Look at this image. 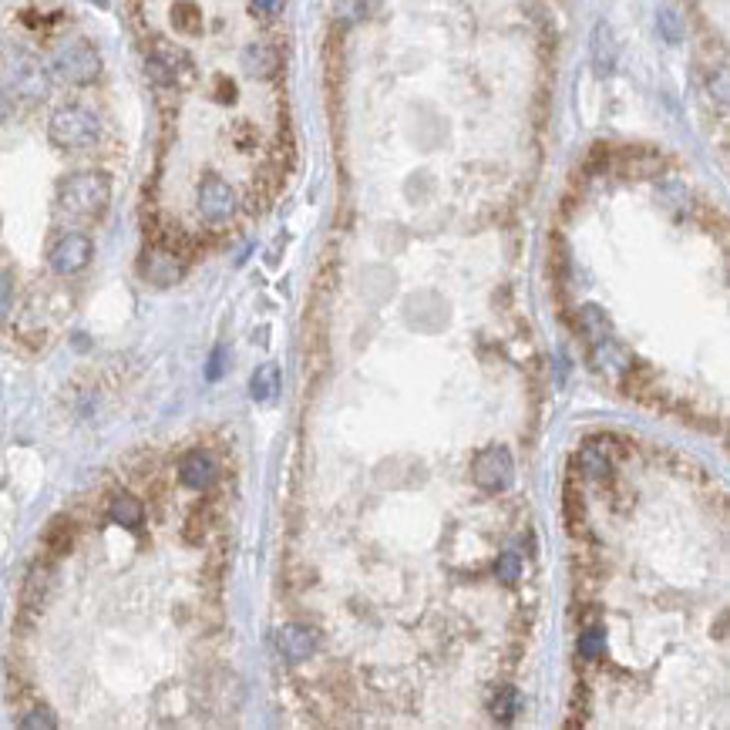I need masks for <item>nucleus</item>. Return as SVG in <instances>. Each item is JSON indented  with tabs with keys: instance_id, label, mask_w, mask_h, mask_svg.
I'll list each match as a JSON object with an SVG mask.
<instances>
[{
	"instance_id": "obj_18",
	"label": "nucleus",
	"mask_w": 730,
	"mask_h": 730,
	"mask_svg": "<svg viewBox=\"0 0 730 730\" xmlns=\"http://www.w3.org/2000/svg\"><path fill=\"white\" fill-rule=\"evenodd\" d=\"M519 707H522L519 690H515V687H498V693L492 697V717H495V720H502V724H508V720L519 714Z\"/></svg>"
},
{
	"instance_id": "obj_24",
	"label": "nucleus",
	"mask_w": 730,
	"mask_h": 730,
	"mask_svg": "<svg viewBox=\"0 0 730 730\" xmlns=\"http://www.w3.org/2000/svg\"><path fill=\"white\" fill-rule=\"evenodd\" d=\"M11 303H14V280H11V273L0 270V317L11 313Z\"/></svg>"
},
{
	"instance_id": "obj_13",
	"label": "nucleus",
	"mask_w": 730,
	"mask_h": 730,
	"mask_svg": "<svg viewBox=\"0 0 730 730\" xmlns=\"http://www.w3.org/2000/svg\"><path fill=\"white\" fill-rule=\"evenodd\" d=\"M593 64H596V75L606 78L613 75L616 68V38H613V27L599 21L593 31Z\"/></svg>"
},
{
	"instance_id": "obj_19",
	"label": "nucleus",
	"mask_w": 730,
	"mask_h": 730,
	"mask_svg": "<svg viewBox=\"0 0 730 730\" xmlns=\"http://www.w3.org/2000/svg\"><path fill=\"white\" fill-rule=\"evenodd\" d=\"M172 24H175V31H182V34H199V27H202L199 7L189 4V0H179V4L172 7Z\"/></svg>"
},
{
	"instance_id": "obj_25",
	"label": "nucleus",
	"mask_w": 730,
	"mask_h": 730,
	"mask_svg": "<svg viewBox=\"0 0 730 730\" xmlns=\"http://www.w3.org/2000/svg\"><path fill=\"white\" fill-rule=\"evenodd\" d=\"M660 27L667 34V41H680V21L673 11H660Z\"/></svg>"
},
{
	"instance_id": "obj_8",
	"label": "nucleus",
	"mask_w": 730,
	"mask_h": 730,
	"mask_svg": "<svg viewBox=\"0 0 730 730\" xmlns=\"http://www.w3.org/2000/svg\"><path fill=\"white\" fill-rule=\"evenodd\" d=\"M91 256H95V243H91L85 233H64L58 243L51 246L48 263L58 276H75L91 263Z\"/></svg>"
},
{
	"instance_id": "obj_9",
	"label": "nucleus",
	"mask_w": 730,
	"mask_h": 730,
	"mask_svg": "<svg viewBox=\"0 0 730 730\" xmlns=\"http://www.w3.org/2000/svg\"><path fill=\"white\" fill-rule=\"evenodd\" d=\"M142 276L155 286H175L186 276V263H182V256L175 253V249L155 243L152 249H145L142 256Z\"/></svg>"
},
{
	"instance_id": "obj_4",
	"label": "nucleus",
	"mask_w": 730,
	"mask_h": 730,
	"mask_svg": "<svg viewBox=\"0 0 730 730\" xmlns=\"http://www.w3.org/2000/svg\"><path fill=\"white\" fill-rule=\"evenodd\" d=\"M149 75L162 91H179L186 81L196 75V64L179 44L172 41H155L149 51Z\"/></svg>"
},
{
	"instance_id": "obj_28",
	"label": "nucleus",
	"mask_w": 730,
	"mask_h": 730,
	"mask_svg": "<svg viewBox=\"0 0 730 730\" xmlns=\"http://www.w3.org/2000/svg\"><path fill=\"white\" fill-rule=\"evenodd\" d=\"M223 374V350H216L212 354V367H209V381H216V377Z\"/></svg>"
},
{
	"instance_id": "obj_16",
	"label": "nucleus",
	"mask_w": 730,
	"mask_h": 730,
	"mask_svg": "<svg viewBox=\"0 0 730 730\" xmlns=\"http://www.w3.org/2000/svg\"><path fill=\"white\" fill-rule=\"evenodd\" d=\"M276 391H280V367L276 364L256 367L253 381H249V394H253V401H270Z\"/></svg>"
},
{
	"instance_id": "obj_10",
	"label": "nucleus",
	"mask_w": 730,
	"mask_h": 730,
	"mask_svg": "<svg viewBox=\"0 0 730 730\" xmlns=\"http://www.w3.org/2000/svg\"><path fill=\"white\" fill-rule=\"evenodd\" d=\"M276 650L286 663H307L313 653L320 650V636L317 630L303 623H286L280 633H276Z\"/></svg>"
},
{
	"instance_id": "obj_29",
	"label": "nucleus",
	"mask_w": 730,
	"mask_h": 730,
	"mask_svg": "<svg viewBox=\"0 0 730 730\" xmlns=\"http://www.w3.org/2000/svg\"><path fill=\"white\" fill-rule=\"evenodd\" d=\"M7 118H11V98H7L4 91H0V125H4Z\"/></svg>"
},
{
	"instance_id": "obj_22",
	"label": "nucleus",
	"mask_w": 730,
	"mask_h": 730,
	"mask_svg": "<svg viewBox=\"0 0 730 730\" xmlns=\"http://www.w3.org/2000/svg\"><path fill=\"white\" fill-rule=\"evenodd\" d=\"M44 542H48V549L54 556H61V552L71 549V522L68 519H54L48 535H44Z\"/></svg>"
},
{
	"instance_id": "obj_27",
	"label": "nucleus",
	"mask_w": 730,
	"mask_h": 730,
	"mask_svg": "<svg viewBox=\"0 0 730 730\" xmlns=\"http://www.w3.org/2000/svg\"><path fill=\"white\" fill-rule=\"evenodd\" d=\"M21 724H24V727H58V720H54V717L48 714V710H34V714H31V717H24Z\"/></svg>"
},
{
	"instance_id": "obj_6",
	"label": "nucleus",
	"mask_w": 730,
	"mask_h": 730,
	"mask_svg": "<svg viewBox=\"0 0 730 730\" xmlns=\"http://www.w3.org/2000/svg\"><path fill=\"white\" fill-rule=\"evenodd\" d=\"M471 478H475V485L482 488V492H505L508 485H512L515 478V461L508 455V448L502 445H492V448H482L471 461Z\"/></svg>"
},
{
	"instance_id": "obj_17",
	"label": "nucleus",
	"mask_w": 730,
	"mask_h": 730,
	"mask_svg": "<svg viewBox=\"0 0 730 730\" xmlns=\"http://www.w3.org/2000/svg\"><path fill=\"white\" fill-rule=\"evenodd\" d=\"M579 465L586 468L589 478H599V482H603V478H609V471H613V461H609L606 448H599V445H586V448H582L579 451Z\"/></svg>"
},
{
	"instance_id": "obj_23",
	"label": "nucleus",
	"mask_w": 730,
	"mask_h": 730,
	"mask_svg": "<svg viewBox=\"0 0 730 730\" xmlns=\"http://www.w3.org/2000/svg\"><path fill=\"white\" fill-rule=\"evenodd\" d=\"M582 495H576V485H566V522H569V529L576 532V525L582 522V502H579Z\"/></svg>"
},
{
	"instance_id": "obj_1",
	"label": "nucleus",
	"mask_w": 730,
	"mask_h": 730,
	"mask_svg": "<svg viewBox=\"0 0 730 730\" xmlns=\"http://www.w3.org/2000/svg\"><path fill=\"white\" fill-rule=\"evenodd\" d=\"M58 206L71 219H101L112 206V179L105 172H75L61 179Z\"/></svg>"
},
{
	"instance_id": "obj_12",
	"label": "nucleus",
	"mask_w": 730,
	"mask_h": 730,
	"mask_svg": "<svg viewBox=\"0 0 730 730\" xmlns=\"http://www.w3.org/2000/svg\"><path fill=\"white\" fill-rule=\"evenodd\" d=\"M239 64H243V71L249 78H256V81H270L276 78V71H280V51L273 48V44H266V41H253V44H246L243 54H239Z\"/></svg>"
},
{
	"instance_id": "obj_14",
	"label": "nucleus",
	"mask_w": 730,
	"mask_h": 730,
	"mask_svg": "<svg viewBox=\"0 0 730 730\" xmlns=\"http://www.w3.org/2000/svg\"><path fill=\"white\" fill-rule=\"evenodd\" d=\"M108 519L115 525H125V529H138L145 519V505L135 495H115L112 505H108Z\"/></svg>"
},
{
	"instance_id": "obj_26",
	"label": "nucleus",
	"mask_w": 730,
	"mask_h": 730,
	"mask_svg": "<svg viewBox=\"0 0 730 730\" xmlns=\"http://www.w3.org/2000/svg\"><path fill=\"white\" fill-rule=\"evenodd\" d=\"M249 4H253V11H256V14H263V17H276V14H283L286 0H249Z\"/></svg>"
},
{
	"instance_id": "obj_20",
	"label": "nucleus",
	"mask_w": 730,
	"mask_h": 730,
	"mask_svg": "<svg viewBox=\"0 0 730 730\" xmlns=\"http://www.w3.org/2000/svg\"><path fill=\"white\" fill-rule=\"evenodd\" d=\"M495 576L505 582V586H515L522 579V556L515 549H505L502 556L495 559Z\"/></svg>"
},
{
	"instance_id": "obj_2",
	"label": "nucleus",
	"mask_w": 730,
	"mask_h": 730,
	"mask_svg": "<svg viewBox=\"0 0 730 730\" xmlns=\"http://www.w3.org/2000/svg\"><path fill=\"white\" fill-rule=\"evenodd\" d=\"M48 138L64 152H85L101 138V122L95 112L81 105H64L51 115Z\"/></svg>"
},
{
	"instance_id": "obj_11",
	"label": "nucleus",
	"mask_w": 730,
	"mask_h": 730,
	"mask_svg": "<svg viewBox=\"0 0 730 730\" xmlns=\"http://www.w3.org/2000/svg\"><path fill=\"white\" fill-rule=\"evenodd\" d=\"M179 478H182V485L192 488V492H206V488L216 485V478H219V465H216V458L209 455V451H189L186 458L179 461Z\"/></svg>"
},
{
	"instance_id": "obj_7",
	"label": "nucleus",
	"mask_w": 730,
	"mask_h": 730,
	"mask_svg": "<svg viewBox=\"0 0 730 730\" xmlns=\"http://www.w3.org/2000/svg\"><path fill=\"white\" fill-rule=\"evenodd\" d=\"M7 85L17 98L31 101V105H38V101L48 98L51 91V78L48 71L41 68L38 61L31 58V54H21L17 51L11 61H7Z\"/></svg>"
},
{
	"instance_id": "obj_15",
	"label": "nucleus",
	"mask_w": 730,
	"mask_h": 730,
	"mask_svg": "<svg viewBox=\"0 0 730 730\" xmlns=\"http://www.w3.org/2000/svg\"><path fill=\"white\" fill-rule=\"evenodd\" d=\"M51 593V569L38 562L31 572H27V582H24V606L27 609H41L44 599Z\"/></svg>"
},
{
	"instance_id": "obj_5",
	"label": "nucleus",
	"mask_w": 730,
	"mask_h": 730,
	"mask_svg": "<svg viewBox=\"0 0 730 730\" xmlns=\"http://www.w3.org/2000/svg\"><path fill=\"white\" fill-rule=\"evenodd\" d=\"M196 209L209 226H226L236 216L239 196L223 175H202L196 186Z\"/></svg>"
},
{
	"instance_id": "obj_21",
	"label": "nucleus",
	"mask_w": 730,
	"mask_h": 730,
	"mask_svg": "<svg viewBox=\"0 0 730 730\" xmlns=\"http://www.w3.org/2000/svg\"><path fill=\"white\" fill-rule=\"evenodd\" d=\"M576 653H579V660H599V656L606 653V633L603 630H586V633H579V643H576Z\"/></svg>"
},
{
	"instance_id": "obj_3",
	"label": "nucleus",
	"mask_w": 730,
	"mask_h": 730,
	"mask_svg": "<svg viewBox=\"0 0 730 730\" xmlns=\"http://www.w3.org/2000/svg\"><path fill=\"white\" fill-rule=\"evenodd\" d=\"M51 71L64 81V85L85 88L91 81H98V75H101V54L95 51V44L85 38L61 41L51 54Z\"/></svg>"
}]
</instances>
